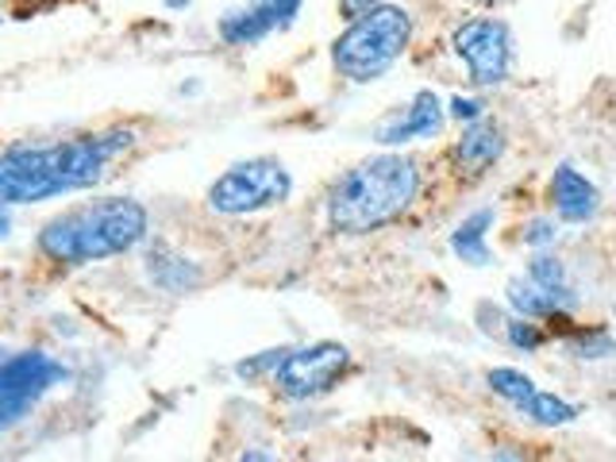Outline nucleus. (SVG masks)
<instances>
[{
  "label": "nucleus",
  "mask_w": 616,
  "mask_h": 462,
  "mask_svg": "<svg viewBox=\"0 0 616 462\" xmlns=\"http://www.w3.org/2000/svg\"><path fill=\"white\" fill-rule=\"evenodd\" d=\"M305 0H250L243 8H232L220 20V39L228 47H255L274 31L294 28V20L301 16Z\"/></svg>",
  "instance_id": "9"
},
{
  "label": "nucleus",
  "mask_w": 616,
  "mask_h": 462,
  "mask_svg": "<svg viewBox=\"0 0 616 462\" xmlns=\"http://www.w3.org/2000/svg\"><path fill=\"white\" fill-rule=\"evenodd\" d=\"M505 339L509 347L524 355H536L543 343H547V331H543L540 320H528V316H509L505 320Z\"/></svg>",
  "instance_id": "20"
},
{
  "label": "nucleus",
  "mask_w": 616,
  "mask_h": 462,
  "mask_svg": "<svg viewBox=\"0 0 616 462\" xmlns=\"http://www.w3.org/2000/svg\"><path fill=\"white\" fill-rule=\"evenodd\" d=\"M448 116L459 120V124H474V120L485 116V101H478V96H451Z\"/></svg>",
  "instance_id": "23"
},
{
  "label": "nucleus",
  "mask_w": 616,
  "mask_h": 462,
  "mask_svg": "<svg viewBox=\"0 0 616 462\" xmlns=\"http://www.w3.org/2000/svg\"><path fill=\"white\" fill-rule=\"evenodd\" d=\"M355 359L343 343H305V347H286L278 370L270 374V386L286 401H320V397L336 393L343 386V378L351 374Z\"/></svg>",
  "instance_id": "6"
},
{
  "label": "nucleus",
  "mask_w": 616,
  "mask_h": 462,
  "mask_svg": "<svg viewBox=\"0 0 616 462\" xmlns=\"http://www.w3.org/2000/svg\"><path fill=\"white\" fill-rule=\"evenodd\" d=\"M424 170L409 154H374L351 166L328 193V228L336 235H374L404 220L417 205Z\"/></svg>",
  "instance_id": "2"
},
{
  "label": "nucleus",
  "mask_w": 616,
  "mask_h": 462,
  "mask_svg": "<svg viewBox=\"0 0 616 462\" xmlns=\"http://www.w3.org/2000/svg\"><path fill=\"white\" fill-rule=\"evenodd\" d=\"M135 143L132 127L0 151V205H39L96 185Z\"/></svg>",
  "instance_id": "1"
},
{
  "label": "nucleus",
  "mask_w": 616,
  "mask_h": 462,
  "mask_svg": "<svg viewBox=\"0 0 616 462\" xmlns=\"http://www.w3.org/2000/svg\"><path fill=\"white\" fill-rule=\"evenodd\" d=\"M193 0H166V8H189Z\"/></svg>",
  "instance_id": "26"
},
{
  "label": "nucleus",
  "mask_w": 616,
  "mask_h": 462,
  "mask_svg": "<svg viewBox=\"0 0 616 462\" xmlns=\"http://www.w3.org/2000/svg\"><path fill=\"white\" fill-rule=\"evenodd\" d=\"M524 247H532V250H547V247H555V239H558V224H555V216H536V220H528L524 224Z\"/></svg>",
  "instance_id": "21"
},
{
  "label": "nucleus",
  "mask_w": 616,
  "mask_h": 462,
  "mask_svg": "<svg viewBox=\"0 0 616 462\" xmlns=\"http://www.w3.org/2000/svg\"><path fill=\"white\" fill-rule=\"evenodd\" d=\"M524 278L536 281V286L551 297V301H558V308H563V312H574V308H578V294H574V281H571V274H566L563 258L547 255V250H536Z\"/></svg>",
  "instance_id": "15"
},
{
  "label": "nucleus",
  "mask_w": 616,
  "mask_h": 462,
  "mask_svg": "<svg viewBox=\"0 0 616 462\" xmlns=\"http://www.w3.org/2000/svg\"><path fill=\"white\" fill-rule=\"evenodd\" d=\"M378 0H339V8H343V16L347 20H355L359 12H367V8H374Z\"/></svg>",
  "instance_id": "24"
},
{
  "label": "nucleus",
  "mask_w": 616,
  "mask_h": 462,
  "mask_svg": "<svg viewBox=\"0 0 616 462\" xmlns=\"http://www.w3.org/2000/svg\"><path fill=\"white\" fill-rule=\"evenodd\" d=\"M443 124H448V109L440 104V96L432 89H420L409 101V109H404V116L378 127V143L382 147H404V143L417 140H435L443 132Z\"/></svg>",
  "instance_id": "12"
},
{
  "label": "nucleus",
  "mask_w": 616,
  "mask_h": 462,
  "mask_svg": "<svg viewBox=\"0 0 616 462\" xmlns=\"http://www.w3.org/2000/svg\"><path fill=\"white\" fill-rule=\"evenodd\" d=\"M294 197V177L278 158H247L208 185V208L220 216H255Z\"/></svg>",
  "instance_id": "5"
},
{
  "label": "nucleus",
  "mask_w": 616,
  "mask_h": 462,
  "mask_svg": "<svg viewBox=\"0 0 616 462\" xmlns=\"http://www.w3.org/2000/svg\"><path fill=\"white\" fill-rule=\"evenodd\" d=\"M493 220H497V213L493 208H478V213L462 216L455 224V232H451V250H455V258H462L466 266H490L493 255H490V228Z\"/></svg>",
  "instance_id": "13"
},
{
  "label": "nucleus",
  "mask_w": 616,
  "mask_h": 462,
  "mask_svg": "<svg viewBox=\"0 0 616 462\" xmlns=\"http://www.w3.org/2000/svg\"><path fill=\"white\" fill-rule=\"evenodd\" d=\"M451 51L466 66L470 85L493 89L505 85L513 78L516 66V39L513 28L497 16H474V20H462L451 35Z\"/></svg>",
  "instance_id": "7"
},
{
  "label": "nucleus",
  "mask_w": 616,
  "mask_h": 462,
  "mask_svg": "<svg viewBox=\"0 0 616 462\" xmlns=\"http://www.w3.org/2000/svg\"><path fill=\"white\" fill-rule=\"evenodd\" d=\"M547 205L555 213V220L563 224H589L597 213H602V193L589 182L582 170H574L571 162L555 166L547 182Z\"/></svg>",
  "instance_id": "10"
},
{
  "label": "nucleus",
  "mask_w": 616,
  "mask_h": 462,
  "mask_svg": "<svg viewBox=\"0 0 616 462\" xmlns=\"http://www.w3.org/2000/svg\"><path fill=\"white\" fill-rule=\"evenodd\" d=\"M485 386H490L505 404H513V409H521L532 397V389H536V382L516 367H493L490 374H485Z\"/></svg>",
  "instance_id": "19"
},
{
  "label": "nucleus",
  "mask_w": 616,
  "mask_h": 462,
  "mask_svg": "<svg viewBox=\"0 0 616 462\" xmlns=\"http://www.w3.org/2000/svg\"><path fill=\"white\" fill-rule=\"evenodd\" d=\"M412 31H417V23H412L409 8L378 0L374 8L347 20V28L336 35L331 66L351 85H370L401 62V54L412 47Z\"/></svg>",
  "instance_id": "4"
},
{
  "label": "nucleus",
  "mask_w": 616,
  "mask_h": 462,
  "mask_svg": "<svg viewBox=\"0 0 616 462\" xmlns=\"http://www.w3.org/2000/svg\"><path fill=\"white\" fill-rule=\"evenodd\" d=\"M151 232V216L132 197H101L54 216L39 232V255L59 266H89L135 250Z\"/></svg>",
  "instance_id": "3"
},
{
  "label": "nucleus",
  "mask_w": 616,
  "mask_h": 462,
  "mask_svg": "<svg viewBox=\"0 0 616 462\" xmlns=\"http://www.w3.org/2000/svg\"><path fill=\"white\" fill-rule=\"evenodd\" d=\"M516 412H521L524 420H532V424H540V428H566V424L578 420V409H574L571 401H563L558 393H547V389H540V386L532 389V397Z\"/></svg>",
  "instance_id": "17"
},
{
  "label": "nucleus",
  "mask_w": 616,
  "mask_h": 462,
  "mask_svg": "<svg viewBox=\"0 0 616 462\" xmlns=\"http://www.w3.org/2000/svg\"><path fill=\"white\" fill-rule=\"evenodd\" d=\"M505 147H509L505 127H501L497 120L482 116V120H474V124H462V135L451 143V162H455L459 174L482 177L497 166Z\"/></svg>",
  "instance_id": "11"
},
{
  "label": "nucleus",
  "mask_w": 616,
  "mask_h": 462,
  "mask_svg": "<svg viewBox=\"0 0 616 462\" xmlns=\"http://www.w3.org/2000/svg\"><path fill=\"white\" fill-rule=\"evenodd\" d=\"M4 228H8V224H4V216H0V235H4Z\"/></svg>",
  "instance_id": "27"
},
{
  "label": "nucleus",
  "mask_w": 616,
  "mask_h": 462,
  "mask_svg": "<svg viewBox=\"0 0 616 462\" xmlns=\"http://www.w3.org/2000/svg\"><path fill=\"white\" fill-rule=\"evenodd\" d=\"M281 355H286V347H278V351H263V355H255V359L239 362V367H235V374L247 378V382H255V378H270L274 370H278Z\"/></svg>",
  "instance_id": "22"
},
{
  "label": "nucleus",
  "mask_w": 616,
  "mask_h": 462,
  "mask_svg": "<svg viewBox=\"0 0 616 462\" xmlns=\"http://www.w3.org/2000/svg\"><path fill=\"white\" fill-rule=\"evenodd\" d=\"M474 4H482V8H501V4H509V0H474Z\"/></svg>",
  "instance_id": "25"
},
{
  "label": "nucleus",
  "mask_w": 616,
  "mask_h": 462,
  "mask_svg": "<svg viewBox=\"0 0 616 462\" xmlns=\"http://www.w3.org/2000/svg\"><path fill=\"white\" fill-rule=\"evenodd\" d=\"M505 294H509V308H513V316H528V320H540V324L555 320V316H571V312H563L558 301H551V297L543 294L536 281H528V278H513L505 286Z\"/></svg>",
  "instance_id": "16"
},
{
  "label": "nucleus",
  "mask_w": 616,
  "mask_h": 462,
  "mask_svg": "<svg viewBox=\"0 0 616 462\" xmlns=\"http://www.w3.org/2000/svg\"><path fill=\"white\" fill-rule=\"evenodd\" d=\"M563 339H566V351H571L574 359H582V362H602V359H613V355H616V339L605 328H586V324H574V328H566Z\"/></svg>",
  "instance_id": "18"
},
{
  "label": "nucleus",
  "mask_w": 616,
  "mask_h": 462,
  "mask_svg": "<svg viewBox=\"0 0 616 462\" xmlns=\"http://www.w3.org/2000/svg\"><path fill=\"white\" fill-rule=\"evenodd\" d=\"M70 370L43 351H20L0 362V432L16 428L39 409L51 389H59Z\"/></svg>",
  "instance_id": "8"
},
{
  "label": "nucleus",
  "mask_w": 616,
  "mask_h": 462,
  "mask_svg": "<svg viewBox=\"0 0 616 462\" xmlns=\"http://www.w3.org/2000/svg\"><path fill=\"white\" fill-rule=\"evenodd\" d=\"M147 278L158 289H166V294H189V289L201 286L197 266H193L189 258L177 255V250L162 247V243L147 255Z\"/></svg>",
  "instance_id": "14"
}]
</instances>
